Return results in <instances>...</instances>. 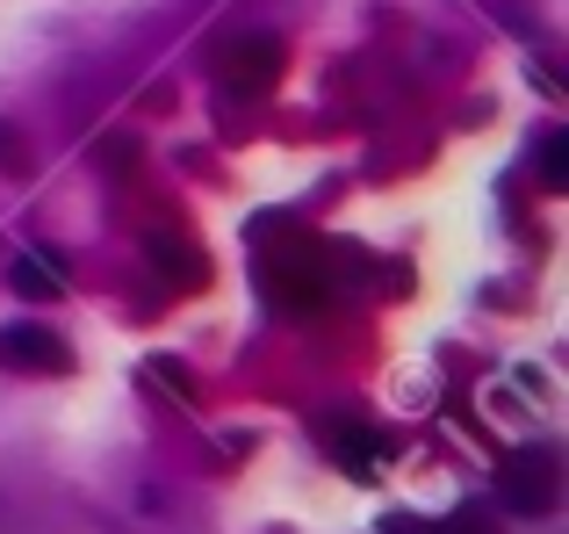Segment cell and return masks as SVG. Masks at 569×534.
Here are the masks:
<instances>
[{"label":"cell","instance_id":"8","mask_svg":"<svg viewBox=\"0 0 569 534\" xmlns=\"http://www.w3.org/2000/svg\"><path fill=\"white\" fill-rule=\"evenodd\" d=\"M389 534H476V527H455V521H447V527H426V521H389Z\"/></svg>","mask_w":569,"mask_h":534},{"label":"cell","instance_id":"1","mask_svg":"<svg viewBox=\"0 0 569 534\" xmlns=\"http://www.w3.org/2000/svg\"><path fill=\"white\" fill-rule=\"evenodd\" d=\"M556 498H562V455L548 448H512L505 455V469H498V506L505 513H519V521H541V513H556Z\"/></svg>","mask_w":569,"mask_h":534},{"label":"cell","instance_id":"3","mask_svg":"<svg viewBox=\"0 0 569 534\" xmlns=\"http://www.w3.org/2000/svg\"><path fill=\"white\" fill-rule=\"evenodd\" d=\"M0 362H8V368H29V376H66V368H72V347L51 333V325H0Z\"/></svg>","mask_w":569,"mask_h":534},{"label":"cell","instance_id":"7","mask_svg":"<svg viewBox=\"0 0 569 534\" xmlns=\"http://www.w3.org/2000/svg\"><path fill=\"white\" fill-rule=\"evenodd\" d=\"M144 376H152V383H167L173 397H188V376H181V368H173V362H152V368H144Z\"/></svg>","mask_w":569,"mask_h":534},{"label":"cell","instance_id":"6","mask_svg":"<svg viewBox=\"0 0 569 534\" xmlns=\"http://www.w3.org/2000/svg\"><path fill=\"white\" fill-rule=\"evenodd\" d=\"M541 181L548 188H569V138H562V130L541 145Z\"/></svg>","mask_w":569,"mask_h":534},{"label":"cell","instance_id":"5","mask_svg":"<svg viewBox=\"0 0 569 534\" xmlns=\"http://www.w3.org/2000/svg\"><path fill=\"white\" fill-rule=\"evenodd\" d=\"M8 281H14V296H29V304H43V296H58V289H66V275H58V267L43 260V254H22Z\"/></svg>","mask_w":569,"mask_h":534},{"label":"cell","instance_id":"2","mask_svg":"<svg viewBox=\"0 0 569 534\" xmlns=\"http://www.w3.org/2000/svg\"><path fill=\"white\" fill-rule=\"evenodd\" d=\"M281 37H231L217 51V72H223V87H238V95H267V87L281 80Z\"/></svg>","mask_w":569,"mask_h":534},{"label":"cell","instance_id":"4","mask_svg":"<svg viewBox=\"0 0 569 534\" xmlns=\"http://www.w3.org/2000/svg\"><path fill=\"white\" fill-rule=\"evenodd\" d=\"M318 434H325V455H332V463H347L353 477H368V463H376V434H368V426H353V419H318Z\"/></svg>","mask_w":569,"mask_h":534}]
</instances>
